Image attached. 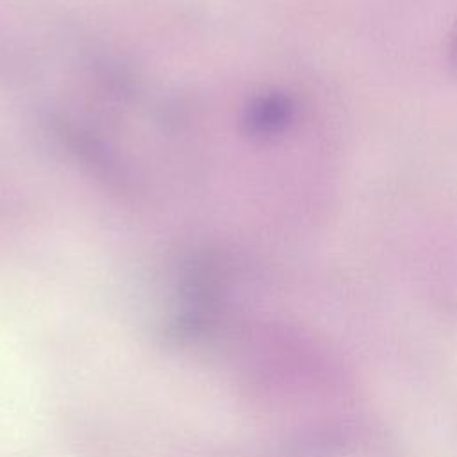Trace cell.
Wrapping results in <instances>:
<instances>
[{"label":"cell","mask_w":457,"mask_h":457,"mask_svg":"<svg viewBox=\"0 0 457 457\" xmlns=\"http://www.w3.org/2000/svg\"><path fill=\"white\" fill-rule=\"evenodd\" d=\"M455 54H457V43H455Z\"/></svg>","instance_id":"cell-2"},{"label":"cell","mask_w":457,"mask_h":457,"mask_svg":"<svg viewBox=\"0 0 457 457\" xmlns=\"http://www.w3.org/2000/svg\"><path fill=\"white\" fill-rule=\"evenodd\" d=\"M289 104L284 96L270 95L261 98L250 112V125L255 132L270 134L278 130L289 118Z\"/></svg>","instance_id":"cell-1"}]
</instances>
